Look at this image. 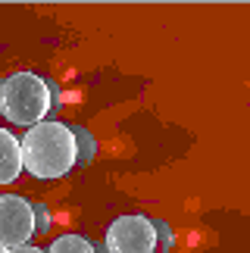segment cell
Masks as SVG:
<instances>
[{"mask_svg":"<svg viewBox=\"0 0 250 253\" xmlns=\"http://www.w3.org/2000/svg\"><path fill=\"white\" fill-rule=\"evenodd\" d=\"M22 147V169L41 181H56L63 175H69L79 163L75 153V138L72 128L63 122H38L25 131V138L19 141Z\"/></svg>","mask_w":250,"mask_h":253,"instance_id":"1","label":"cell"},{"mask_svg":"<svg viewBox=\"0 0 250 253\" xmlns=\"http://www.w3.org/2000/svg\"><path fill=\"white\" fill-rule=\"evenodd\" d=\"M0 113L13 125H32L44 122L50 113V84L35 72H13L0 82Z\"/></svg>","mask_w":250,"mask_h":253,"instance_id":"2","label":"cell"},{"mask_svg":"<svg viewBox=\"0 0 250 253\" xmlns=\"http://www.w3.org/2000/svg\"><path fill=\"white\" fill-rule=\"evenodd\" d=\"M107 253H157V228L147 216H119L107 228Z\"/></svg>","mask_w":250,"mask_h":253,"instance_id":"3","label":"cell"},{"mask_svg":"<svg viewBox=\"0 0 250 253\" xmlns=\"http://www.w3.org/2000/svg\"><path fill=\"white\" fill-rule=\"evenodd\" d=\"M32 235H35L32 203L19 194H0V247L3 250L25 247Z\"/></svg>","mask_w":250,"mask_h":253,"instance_id":"4","label":"cell"},{"mask_svg":"<svg viewBox=\"0 0 250 253\" xmlns=\"http://www.w3.org/2000/svg\"><path fill=\"white\" fill-rule=\"evenodd\" d=\"M22 175V147L13 131L0 128V184H13Z\"/></svg>","mask_w":250,"mask_h":253,"instance_id":"5","label":"cell"},{"mask_svg":"<svg viewBox=\"0 0 250 253\" xmlns=\"http://www.w3.org/2000/svg\"><path fill=\"white\" fill-rule=\"evenodd\" d=\"M72 138H75V153H79V163H75V166H88L94 160V153H97V141H94L91 131L82 128V125L72 128Z\"/></svg>","mask_w":250,"mask_h":253,"instance_id":"6","label":"cell"},{"mask_svg":"<svg viewBox=\"0 0 250 253\" xmlns=\"http://www.w3.org/2000/svg\"><path fill=\"white\" fill-rule=\"evenodd\" d=\"M47 253H97V250H94V244L88 238H82V235H60Z\"/></svg>","mask_w":250,"mask_h":253,"instance_id":"7","label":"cell"},{"mask_svg":"<svg viewBox=\"0 0 250 253\" xmlns=\"http://www.w3.org/2000/svg\"><path fill=\"white\" fill-rule=\"evenodd\" d=\"M35 212V235H50V212H47L44 203H32Z\"/></svg>","mask_w":250,"mask_h":253,"instance_id":"8","label":"cell"},{"mask_svg":"<svg viewBox=\"0 0 250 253\" xmlns=\"http://www.w3.org/2000/svg\"><path fill=\"white\" fill-rule=\"evenodd\" d=\"M153 228H157V247L160 250H172V247H175V238H172V231H169L166 222H157V219H153Z\"/></svg>","mask_w":250,"mask_h":253,"instance_id":"9","label":"cell"},{"mask_svg":"<svg viewBox=\"0 0 250 253\" xmlns=\"http://www.w3.org/2000/svg\"><path fill=\"white\" fill-rule=\"evenodd\" d=\"M6 253H44V250H38L32 244H25V247H13V250H6Z\"/></svg>","mask_w":250,"mask_h":253,"instance_id":"10","label":"cell"},{"mask_svg":"<svg viewBox=\"0 0 250 253\" xmlns=\"http://www.w3.org/2000/svg\"><path fill=\"white\" fill-rule=\"evenodd\" d=\"M0 253H6V250H3V247H0Z\"/></svg>","mask_w":250,"mask_h":253,"instance_id":"11","label":"cell"}]
</instances>
